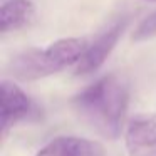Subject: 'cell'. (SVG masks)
<instances>
[{
  "mask_svg": "<svg viewBox=\"0 0 156 156\" xmlns=\"http://www.w3.org/2000/svg\"><path fill=\"white\" fill-rule=\"evenodd\" d=\"M34 156H104V148L92 139L59 136L49 141Z\"/></svg>",
  "mask_w": 156,
  "mask_h": 156,
  "instance_id": "cell-6",
  "label": "cell"
},
{
  "mask_svg": "<svg viewBox=\"0 0 156 156\" xmlns=\"http://www.w3.org/2000/svg\"><path fill=\"white\" fill-rule=\"evenodd\" d=\"M0 87H2V133L5 136L9 129H12L17 122L32 118L37 112V108L30 96L14 81L4 79Z\"/></svg>",
  "mask_w": 156,
  "mask_h": 156,
  "instance_id": "cell-4",
  "label": "cell"
},
{
  "mask_svg": "<svg viewBox=\"0 0 156 156\" xmlns=\"http://www.w3.org/2000/svg\"><path fill=\"white\" fill-rule=\"evenodd\" d=\"M128 102L126 81L118 74H108L77 92L72 98V108L98 134L116 139L121 134Z\"/></svg>",
  "mask_w": 156,
  "mask_h": 156,
  "instance_id": "cell-1",
  "label": "cell"
},
{
  "mask_svg": "<svg viewBox=\"0 0 156 156\" xmlns=\"http://www.w3.org/2000/svg\"><path fill=\"white\" fill-rule=\"evenodd\" d=\"M156 37V12L149 14L141 24L136 27L134 34H133V41L134 42H143L148 39Z\"/></svg>",
  "mask_w": 156,
  "mask_h": 156,
  "instance_id": "cell-8",
  "label": "cell"
},
{
  "mask_svg": "<svg viewBox=\"0 0 156 156\" xmlns=\"http://www.w3.org/2000/svg\"><path fill=\"white\" fill-rule=\"evenodd\" d=\"M148 2H156V0H148Z\"/></svg>",
  "mask_w": 156,
  "mask_h": 156,
  "instance_id": "cell-9",
  "label": "cell"
},
{
  "mask_svg": "<svg viewBox=\"0 0 156 156\" xmlns=\"http://www.w3.org/2000/svg\"><path fill=\"white\" fill-rule=\"evenodd\" d=\"M126 25H128V19H121V20L114 22L111 27H108L102 34H99L96 37V41L87 45L84 55L77 62L76 76H89L98 71L106 62V59L111 55V52L114 51L116 44L121 39Z\"/></svg>",
  "mask_w": 156,
  "mask_h": 156,
  "instance_id": "cell-3",
  "label": "cell"
},
{
  "mask_svg": "<svg viewBox=\"0 0 156 156\" xmlns=\"http://www.w3.org/2000/svg\"><path fill=\"white\" fill-rule=\"evenodd\" d=\"M35 7L30 0H7L0 7V30L2 34L14 32L30 24Z\"/></svg>",
  "mask_w": 156,
  "mask_h": 156,
  "instance_id": "cell-7",
  "label": "cell"
},
{
  "mask_svg": "<svg viewBox=\"0 0 156 156\" xmlns=\"http://www.w3.org/2000/svg\"><path fill=\"white\" fill-rule=\"evenodd\" d=\"M126 149L131 156L156 154V114L143 112L129 119L124 131Z\"/></svg>",
  "mask_w": 156,
  "mask_h": 156,
  "instance_id": "cell-5",
  "label": "cell"
},
{
  "mask_svg": "<svg viewBox=\"0 0 156 156\" xmlns=\"http://www.w3.org/2000/svg\"><path fill=\"white\" fill-rule=\"evenodd\" d=\"M87 44L82 39L67 37L52 42L44 49H27L14 55L9 71L20 81H37L57 74L71 66H77Z\"/></svg>",
  "mask_w": 156,
  "mask_h": 156,
  "instance_id": "cell-2",
  "label": "cell"
}]
</instances>
